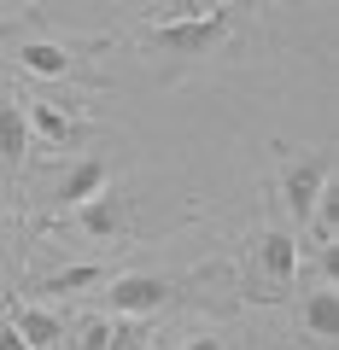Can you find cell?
Masks as SVG:
<instances>
[{"label":"cell","instance_id":"8fae6325","mask_svg":"<svg viewBox=\"0 0 339 350\" xmlns=\"http://www.w3.org/2000/svg\"><path fill=\"white\" fill-rule=\"evenodd\" d=\"M304 327L310 338H339V286H316L304 298Z\"/></svg>","mask_w":339,"mask_h":350},{"label":"cell","instance_id":"3957f363","mask_svg":"<svg viewBox=\"0 0 339 350\" xmlns=\"http://www.w3.org/2000/svg\"><path fill=\"white\" fill-rule=\"evenodd\" d=\"M170 304V280L164 275H112L105 280V310L112 315H152Z\"/></svg>","mask_w":339,"mask_h":350},{"label":"cell","instance_id":"7c38bea8","mask_svg":"<svg viewBox=\"0 0 339 350\" xmlns=\"http://www.w3.org/2000/svg\"><path fill=\"white\" fill-rule=\"evenodd\" d=\"M105 280H112V275H105L100 262H82V269H59V275H47V280H41L36 292H53V298H71V292H88V286H105Z\"/></svg>","mask_w":339,"mask_h":350},{"label":"cell","instance_id":"4fadbf2b","mask_svg":"<svg viewBox=\"0 0 339 350\" xmlns=\"http://www.w3.org/2000/svg\"><path fill=\"white\" fill-rule=\"evenodd\" d=\"M205 6H193V0H164V6H152V24H188V18H199Z\"/></svg>","mask_w":339,"mask_h":350},{"label":"cell","instance_id":"5b68a950","mask_svg":"<svg viewBox=\"0 0 339 350\" xmlns=\"http://www.w3.org/2000/svg\"><path fill=\"white\" fill-rule=\"evenodd\" d=\"M29 158V123H24V100L18 94H0V170L12 181Z\"/></svg>","mask_w":339,"mask_h":350},{"label":"cell","instance_id":"52a82bcc","mask_svg":"<svg viewBox=\"0 0 339 350\" xmlns=\"http://www.w3.org/2000/svg\"><path fill=\"white\" fill-rule=\"evenodd\" d=\"M258 262H264V275L275 280V286H292V280H299V239H292L287 228H264Z\"/></svg>","mask_w":339,"mask_h":350},{"label":"cell","instance_id":"7a4b0ae2","mask_svg":"<svg viewBox=\"0 0 339 350\" xmlns=\"http://www.w3.org/2000/svg\"><path fill=\"white\" fill-rule=\"evenodd\" d=\"M327 181H334V152H292V158L281 152V193H287V211L299 222H310Z\"/></svg>","mask_w":339,"mask_h":350},{"label":"cell","instance_id":"5bb4252c","mask_svg":"<svg viewBox=\"0 0 339 350\" xmlns=\"http://www.w3.org/2000/svg\"><path fill=\"white\" fill-rule=\"evenodd\" d=\"M76 350H117L112 321H88V327H82V338H76Z\"/></svg>","mask_w":339,"mask_h":350},{"label":"cell","instance_id":"2e32d148","mask_svg":"<svg viewBox=\"0 0 339 350\" xmlns=\"http://www.w3.org/2000/svg\"><path fill=\"white\" fill-rule=\"evenodd\" d=\"M188 350H223V338H216V333H193Z\"/></svg>","mask_w":339,"mask_h":350},{"label":"cell","instance_id":"277c9868","mask_svg":"<svg viewBox=\"0 0 339 350\" xmlns=\"http://www.w3.org/2000/svg\"><path fill=\"white\" fill-rule=\"evenodd\" d=\"M105 187H112V163H105V158H76L71 170L53 181L47 199H53V211H82V204L100 199Z\"/></svg>","mask_w":339,"mask_h":350},{"label":"cell","instance_id":"e0dca14e","mask_svg":"<svg viewBox=\"0 0 339 350\" xmlns=\"http://www.w3.org/2000/svg\"><path fill=\"white\" fill-rule=\"evenodd\" d=\"M53 350H64V345H53Z\"/></svg>","mask_w":339,"mask_h":350},{"label":"cell","instance_id":"9c48e42d","mask_svg":"<svg viewBox=\"0 0 339 350\" xmlns=\"http://www.w3.org/2000/svg\"><path fill=\"white\" fill-rule=\"evenodd\" d=\"M18 59H24V70H29V76H53V82L76 70V59L59 47V41H47V36H29V41H18Z\"/></svg>","mask_w":339,"mask_h":350},{"label":"cell","instance_id":"9a60e30c","mask_svg":"<svg viewBox=\"0 0 339 350\" xmlns=\"http://www.w3.org/2000/svg\"><path fill=\"white\" fill-rule=\"evenodd\" d=\"M0 350H29V345H24V338H18V333H12V321H0Z\"/></svg>","mask_w":339,"mask_h":350},{"label":"cell","instance_id":"ba28073f","mask_svg":"<svg viewBox=\"0 0 339 350\" xmlns=\"http://www.w3.org/2000/svg\"><path fill=\"white\" fill-rule=\"evenodd\" d=\"M6 321H12V333L24 338L29 350H53V345L64 338V321H59L53 310H41V304H24V310H12Z\"/></svg>","mask_w":339,"mask_h":350},{"label":"cell","instance_id":"8992f818","mask_svg":"<svg viewBox=\"0 0 339 350\" xmlns=\"http://www.w3.org/2000/svg\"><path fill=\"white\" fill-rule=\"evenodd\" d=\"M24 123H29V135L53 140V146H76V140H82V117H76V105L24 100Z\"/></svg>","mask_w":339,"mask_h":350},{"label":"cell","instance_id":"30bf717a","mask_svg":"<svg viewBox=\"0 0 339 350\" xmlns=\"http://www.w3.org/2000/svg\"><path fill=\"white\" fill-rule=\"evenodd\" d=\"M76 222L88 228L94 239H117V234H123V222H129V204L117 199L112 187H105L100 199H88V204H82V211H76Z\"/></svg>","mask_w":339,"mask_h":350},{"label":"cell","instance_id":"6da1fadb","mask_svg":"<svg viewBox=\"0 0 339 350\" xmlns=\"http://www.w3.org/2000/svg\"><path fill=\"white\" fill-rule=\"evenodd\" d=\"M228 41H234V6H205L188 24H147L140 29V47L164 53V59H211Z\"/></svg>","mask_w":339,"mask_h":350}]
</instances>
